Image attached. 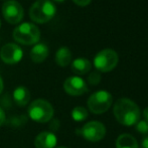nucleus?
I'll use <instances>...</instances> for the list:
<instances>
[{
    "instance_id": "a878e982",
    "label": "nucleus",
    "mask_w": 148,
    "mask_h": 148,
    "mask_svg": "<svg viewBox=\"0 0 148 148\" xmlns=\"http://www.w3.org/2000/svg\"><path fill=\"white\" fill-rule=\"evenodd\" d=\"M55 148H68V147H66V146H58V147H55Z\"/></svg>"
},
{
    "instance_id": "20e7f679",
    "label": "nucleus",
    "mask_w": 148,
    "mask_h": 148,
    "mask_svg": "<svg viewBox=\"0 0 148 148\" xmlns=\"http://www.w3.org/2000/svg\"><path fill=\"white\" fill-rule=\"evenodd\" d=\"M28 116L36 123H47L53 116V108L49 101L45 99H36L30 103L27 109Z\"/></svg>"
},
{
    "instance_id": "2eb2a0df",
    "label": "nucleus",
    "mask_w": 148,
    "mask_h": 148,
    "mask_svg": "<svg viewBox=\"0 0 148 148\" xmlns=\"http://www.w3.org/2000/svg\"><path fill=\"white\" fill-rule=\"evenodd\" d=\"M55 60L60 66H66L72 62V53L66 47H62L56 53Z\"/></svg>"
},
{
    "instance_id": "f03ea898",
    "label": "nucleus",
    "mask_w": 148,
    "mask_h": 148,
    "mask_svg": "<svg viewBox=\"0 0 148 148\" xmlns=\"http://www.w3.org/2000/svg\"><path fill=\"white\" fill-rule=\"evenodd\" d=\"M57 7L51 0H36L29 9V17L36 23H47L55 17Z\"/></svg>"
},
{
    "instance_id": "dca6fc26",
    "label": "nucleus",
    "mask_w": 148,
    "mask_h": 148,
    "mask_svg": "<svg viewBox=\"0 0 148 148\" xmlns=\"http://www.w3.org/2000/svg\"><path fill=\"white\" fill-rule=\"evenodd\" d=\"M116 148H138V143L132 135L121 134L116 140Z\"/></svg>"
},
{
    "instance_id": "6ab92c4d",
    "label": "nucleus",
    "mask_w": 148,
    "mask_h": 148,
    "mask_svg": "<svg viewBox=\"0 0 148 148\" xmlns=\"http://www.w3.org/2000/svg\"><path fill=\"white\" fill-rule=\"evenodd\" d=\"M136 130L140 134H148V122L145 120H139L136 123Z\"/></svg>"
},
{
    "instance_id": "f8f14e48",
    "label": "nucleus",
    "mask_w": 148,
    "mask_h": 148,
    "mask_svg": "<svg viewBox=\"0 0 148 148\" xmlns=\"http://www.w3.org/2000/svg\"><path fill=\"white\" fill-rule=\"evenodd\" d=\"M49 53V47L45 43H36L30 51V59L36 64L45 62Z\"/></svg>"
},
{
    "instance_id": "1a4fd4ad",
    "label": "nucleus",
    "mask_w": 148,
    "mask_h": 148,
    "mask_svg": "<svg viewBox=\"0 0 148 148\" xmlns=\"http://www.w3.org/2000/svg\"><path fill=\"white\" fill-rule=\"evenodd\" d=\"M23 57V51L16 43H6L1 47L0 58L5 64H15L19 62Z\"/></svg>"
},
{
    "instance_id": "f3484780",
    "label": "nucleus",
    "mask_w": 148,
    "mask_h": 148,
    "mask_svg": "<svg viewBox=\"0 0 148 148\" xmlns=\"http://www.w3.org/2000/svg\"><path fill=\"white\" fill-rule=\"evenodd\" d=\"M72 118L77 122H81L88 118V111L85 107L77 106L72 110Z\"/></svg>"
},
{
    "instance_id": "412c9836",
    "label": "nucleus",
    "mask_w": 148,
    "mask_h": 148,
    "mask_svg": "<svg viewBox=\"0 0 148 148\" xmlns=\"http://www.w3.org/2000/svg\"><path fill=\"white\" fill-rule=\"evenodd\" d=\"M5 120H6V115H5V112L4 110L0 107V127L5 123Z\"/></svg>"
},
{
    "instance_id": "9d476101",
    "label": "nucleus",
    "mask_w": 148,
    "mask_h": 148,
    "mask_svg": "<svg viewBox=\"0 0 148 148\" xmlns=\"http://www.w3.org/2000/svg\"><path fill=\"white\" fill-rule=\"evenodd\" d=\"M64 90L71 96H82L88 92V85L78 76L70 77L64 82Z\"/></svg>"
},
{
    "instance_id": "39448f33",
    "label": "nucleus",
    "mask_w": 148,
    "mask_h": 148,
    "mask_svg": "<svg viewBox=\"0 0 148 148\" xmlns=\"http://www.w3.org/2000/svg\"><path fill=\"white\" fill-rule=\"evenodd\" d=\"M119 62L118 53L114 49H105L94 58V66L100 73H108L116 68Z\"/></svg>"
},
{
    "instance_id": "bb28decb",
    "label": "nucleus",
    "mask_w": 148,
    "mask_h": 148,
    "mask_svg": "<svg viewBox=\"0 0 148 148\" xmlns=\"http://www.w3.org/2000/svg\"><path fill=\"white\" fill-rule=\"evenodd\" d=\"M0 27H1V20H0Z\"/></svg>"
},
{
    "instance_id": "b1692460",
    "label": "nucleus",
    "mask_w": 148,
    "mask_h": 148,
    "mask_svg": "<svg viewBox=\"0 0 148 148\" xmlns=\"http://www.w3.org/2000/svg\"><path fill=\"white\" fill-rule=\"evenodd\" d=\"M3 88H4V83H3V80H2L1 76H0V95H1L2 91H3Z\"/></svg>"
},
{
    "instance_id": "4468645a",
    "label": "nucleus",
    "mask_w": 148,
    "mask_h": 148,
    "mask_svg": "<svg viewBox=\"0 0 148 148\" xmlns=\"http://www.w3.org/2000/svg\"><path fill=\"white\" fill-rule=\"evenodd\" d=\"M72 71L76 75H86L92 69V64L89 60L85 58H79L72 62Z\"/></svg>"
},
{
    "instance_id": "a211bd4d",
    "label": "nucleus",
    "mask_w": 148,
    "mask_h": 148,
    "mask_svg": "<svg viewBox=\"0 0 148 148\" xmlns=\"http://www.w3.org/2000/svg\"><path fill=\"white\" fill-rule=\"evenodd\" d=\"M100 82H101V74H100V72L96 71V72H93L89 75L88 83L90 85H92V86H97Z\"/></svg>"
},
{
    "instance_id": "6e6552de",
    "label": "nucleus",
    "mask_w": 148,
    "mask_h": 148,
    "mask_svg": "<svg viewBox=\"0 0 148 148\" xmlns=\"http://www.w3.org/2000/svg\"><path fill=\"white\" fill-rule=\"evenodd\" d=\"M80 131L82 136L91 142H98L102 140L106 134L105 126L99 121H91L86 123Z\"/></svg>"
},
{
    "instance_id": "f257e3e1",
    "label": "nucleus",
    "mask_w": 148,
    "mask_h": 148,
    "mask_svg": "<svg viewBox=\"0 0 148 148\" xmlns=\"http://www.w3.org/2000/svg\"><path fill=\"white\" fill-rule=\"evenodd\" d=\"M113 113L116 120L124 126H133L140 120V109L128 98H121L115 103Z\"/></svg>"
},
{
    "instance_id": "9b49d317",
    "label": "nucleus",
    "mask_w": 148,
    "mask_h": 148,
    "mask_svg": "<svg viewBox=\"0 0 148 148\" xmlns=\"http://www.w3.org/2000/svg\"><path fill=\"white\" fill-rule=\"evenodd\" d=\"M58 139L56 134L49 131L40 132L34 139L35 148H55L57 146Z\"/></svg>"
},
{
    "instance_id": "393cba45",
    "label": "nucleus",
    "mask_w": 148,
    "mask_h": 148,
    "mask_svg": "<svg viewBox=\"0 0 148 148\" xmlns=\"http://www.w3.org/2000/svg\"><path fill=\"white\" fill-rule=\"evenodd\" d=\"M53 1H55V2H64V0H53Z\"/></svg>"
},
{
    "instance_id": "5701e85b",
    "label": "nucleus",
    "mask_w": 148,
    "mask_h": 148,
    "mask_svg": "<svg viewBox=\"0 0 148 148\" xmlns=\"http://www.w3.org/2000/svg\"><path fill=\"white\" fill-rule=\"evenodd\" d=\"M143 117H144V120L148 122V107L145 108L144 111H143Z\"/></svg>"
},
{
    "instance_id": "ddd939ff",
    "label": "nucleus",
    "mask_w": 148,
    "mask_h": 148,
    "mask_svg": "<svg viewBox=\"0 0 148 148\" xmlns=\"http://www.w3.org/2000/svg\"><path fill=\"white\" fill-rule=\"evenodd\" d=\"M13 100L15 104L19 107H24L30 101V92L26 87L19 86L14 89Z\"/></svg>"
},
{
    "instance_id": "423d86ee",
    "label": "nucleus",
    "mask_w": 148,
    "mask_h": 148,
    "mask_svg": "<svg viewBox=\"0 0 148 148\" xmlns=\"http://www.w3.org/2000/svg\"><path fill=\"white\" fill-rule=\"evenodd\" d=\"M112 95L105 90H100L92 94L88 99V108L94 114H102L109 110L112 105Z\"/></svg>"
},
{
    "instance_id": "7ed1b4c3",
    "label": "nucleus",
    "mask_w": 148,
    "mask_h": 148,
    "mask_svg": "<svg viewBox=\"0 0 148 148\" xmlns=\"http://www.w3.org/2000/svg\"><path fill=\"white\" fill-rule=\"evenodd\" d=\"M12 36L14 40L21 45H36L40 38V31L35 24L31 22H23L14 28Z\"/></svg>"
},
{
    "instance_id": "aec40b11",
    "label": "nucleus",
    "mask_w": 148,
    "mask_h": 148,
    "mask_svg": "<svg viewBox=\"0 0 148 148\" xmlns=\"http://www.w3.org/2000/svg\"><path fill=\"white\" fill-rule=\"evenodd\" d=\"M73 1H74L78 6H81V7H85V6L89 5V4L91 3L92 0H73Z\"/></svg>"
},
{
    "instance_id": "4be33fe9",
    "label": "nucleus",
    "mask_w": 148,
    "mask_h": 148,
    "mask_svg": "<svg viewBox=\"0 0 148 148\" xmlns=\"http://www.w3.org/2000/svg\"><path fill=\"white\" fill-rule=\"evenodd\" d=\"M141 148H148V135L145 136L141 141Z\"/></svg>"
},
{
    "instance_id": "0eeeda50",
    "label": "nucleus",
    "mask_w": 148,
    "mask_h": 148,
    "mask_svg": "<svg viewBox=\"0 0 148 148\" xmlns=\"http://www.w3.org/2000/svg\"><path fill=\"white\" fill-rule=\"evenodd\" d=\"M2 15L8 23L17 24L23 18V7L16 0H7L2 5Z\"/></svg>"
}]
</instances>
